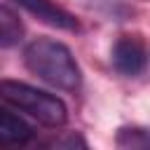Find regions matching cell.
<instances>
[{"label":"cell","instance_id":"6da1fadb","mask_svg":"<svg viewBox=\"0 0 150 150\" xmlns=\"http://www.w3.org/2000/svg\"><path fill=\"white\" fill-rule=\"evenodd\" d=\"M23 63L42 82L63 91H75L82 82L73 52L54 38H35L23 52Z\"/></svg>","mask_w":150,"mask_h":150},{"label":"cell","instance_id":"7a4b0ae2","mask_svg":"<svg viewBox=\"0 0 150 150\" xmlns=\"http://www.w3.org/2000/svg\"><path fill=\"white\" fill-rule=\"evenodd\" d=\"M0 98L45 127H61L68 120V108L59 96L19 80H0Z\"/></svg>","mask_w":150,"mask_h":150},{"label":"cell","instance_id":"3957f363","mask_svg":"<svg viewBox=\"0 0 150 150\" xmlns=\"http://www.w3.org/2000/svg\"><path fill=\"white\" fill-rule=\"evenodd\" d=\"M148 49L141 35H122L112 47V66L124 77H138L145 70Z\"/></svg>","mask_w":150,"mask_h":150},{"label":"cell","instance_id":"277c9868","mask_svg":"<svg viewBox=\"0 0 150 150\" xmlns=\"http://www.w3.org/2000/svg\"><path fill=\"white\" fill-rule=\"evenodd\" d=\"M14 2L19 7H23L26 12H30L38 21H42L52 28H59V30H77L80 28L77 19L70 12H66L63 7H59L49 0H14Z\"/></svg>","mask_w":150,"mask_h":150},{"label":"cell","instance_id":"5b68a950","mask_svg":"<svg viewBox=\"0 0 150 150\" xmlns=\"http://www.w3.org/2000/svg\"><path fill=\"white\" fill-rule=\"evenodd\" d=\"M35 136V129L12 112L9 108H0V145H23Z\"/></svg>","mask_w":150,"mask_h":150},{"label":"cell","instance_id":"8992f818","mask_svg":"<svg viewBox=\"0 0 150 150\" xmlns=\"http://www.w3.org/2000/svg\"><path fill=\"white\" fill-rule=\"evenodd\" d=\"M23 38V23L21 19L5 5H0V49L19 45Z\"/></svg>","mask_w":150,"mask_h":150},{"label":"cell","instance_id":"52a82bcc","mask_svg":"<svg viewBox=\"0 0 150 150\" xmlns=\"http://www.w3.org/2000/svg\"><path fill=\"white\" fill-rule=\"evenodd\" d=\"M150 138L143 127H124L117 131V145L120 148H148Z\"/></svg>","mask_w":150,"mask_h":150}]
</instances>
